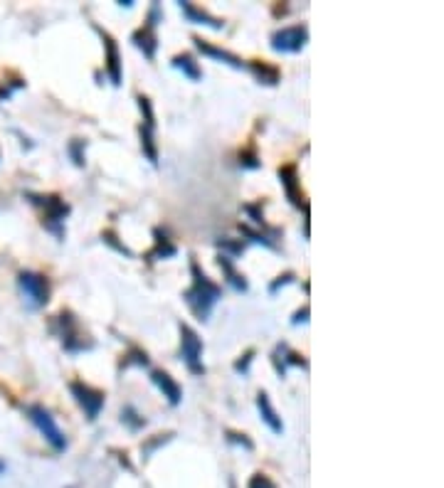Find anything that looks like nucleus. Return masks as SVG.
Instances as JSON below:
<instances>
[{"mask_svg": "<svg viewBox=\"0 0 444 488\" xmlns=\"http://www.w3.org/2000/svg\"><path fill=\"white\" fill-rule=\"evenodd\" d=\"M227 442L230 444H237V446H245V449L247 451H252L254 449V444H252V439L247 437V434H240V432H230V429H227Z\"/></svg>", "mask_w": 444, "mask_h": 488, "instance_id": "24", "label": "nucleus"}, {"mask_svg": "<svg viewBox=\"0 0 444 488\" xmlns=\"http://www.w3.org/2000/svg\"><path fill=\"white\" fill-rule=\"evenodd\" d=\"M230 488H237V486H235V481H232V478H230Z\"/></svg>", "mask_w": 444, "mask_h": 488, "instance_id": "34", "label": "nucleus"}, {"mask_svg": "<svg viewBox=\"0 0 444 488\" xmlns=\"http://www.w3.org/2000/svg\"><path fill=\"white\" fill-rule=\"evenodd\" d=\"M28 417L35 426H37V432L45 437V442L50 444L55 451H64L67 449V437L64 432L57 426L55 417L50 415V410H45L42 404H30L28 407Z\"/></svg>", "mask_w": 444, "mask_h": 488, "instance_id": "4", "label": "nucleus"}, {"mask_svg": "<svg viewBox=\"0 0 444 488\" xmlns=\"http://www.w3.org/2000/svg\"><path fill=\"white\" fill-rule=\"evenodd\" d=\"M3 471H6V464H3V461H0V473H3Z\"/></svg>", "mask_w": 444, "mask_h": 488, "instance_id": "33", "label": "nucleus"}, {"mask_svg": "<svg viewBox=\"0 0 444 488\" xmlns=\"http://www.w3.org/2000/svg\"><path fill=\"white\" fill-rule=\"evenodd\" d=\"M129 365H141V368H146L148 355L143 353V350H131V355L124 360V368H129Z\"/></svg>", "mask_w": 444, "mask_h": 488, "instance_id": "28", "label": "nucleus"}, {"mask_svg": "<svg viewBox=\"0 0 444 488\" xmlns=\"http://www.w3.org/2000/svg\"><path fill=\"white\" fill-rule=\"evenodd\" d=\"M240 165L242 168H259V165H262L257 153H254V148H249L247 153H240Z\"/></svg>", "mask_w": 444, "mask_h": 488, "instance_id": "26", "label": "nucleus"}, {"mask_svg": "<svg viewBox=\"0 0 444 488\" xmlns=\"http://www.w3.org/2000/svg\"><path fill=\"white\" fill-rule=\"evenodd\" d=\"M158 23H163V12H161V6H158V3H153L151 10H148L146 25L131 35V42H134V45L139 47L143 55H146V60H153V57H156V50H158L156 28H158Z\"/></svg>", "mask_w": 444, "mask_h": 488, "instance_id": "6", "label": "nucleus"}, {"mask_svg": "<svg viewBox=\"0 0 444 488\" xmlns=\"http://www.w3.org/2000/svg\"><path fill=\"white\" fill-rule=\"evenodd\" d=\"M289 281H294V274H292V271H287V274H284V276H279V279H276L274 284H272V287H269V293H276L281 287H287Z\"/></svg>", "mask_w": 444, "mask_h": 488, "instance_id": "30", "label": "nucleus"}, {"mask_svg": "<svg viewBox=\"0 0 444 488\" xmlns=\"http://www.w3.org/2000/svg\"><path fill=\"white\" fill-rule=\"evenodd\" d=\"M257 410H259V417H262V422H265L267 426H269L274 434H281L284 432V422H281V417L276 415V410L272 407V399L267 392H259L257 395Z\"/></svg>", "mask_w": 444, "mask_h": 488, "instance_id": "17", "label": "nucleus"}, {"mask_svg": "<svg viewBox=\"0 0 444 488\" xmlns=\"http://www.w3.org/2000/svg\"><path fill=\"white\" fill-rule=\"evenodd\" d=\"M25 197H30V202L33 205H39V208L45 210V215H42V225L47 227V230L52 232L55 237H60L62 240L64 235V217L69 215V205L64 200H60L57 195H33V192H28Z\"/></svg>", "mask_w": 444, "mask_h": 488, "instance_id": "3", "label": "nucleus"}, {"mask_svg": "<svg viewBox=\"0 0 444 488\" xmlns=\"http://www.w3.org/2000/svg\"><path fill=\"white\" fill-rule=\"evenodd\" d=\"M82 143H85V141H74L72 146H69V153H72V158H74L77 165H85V156L79 153V146H82Z\"/></svg>", "mask_w": 444, "mask_h": 488, "instance_id": "31", "label": "nucleus"}, {"mask_svg": "<svg viewBox=\"0 0 444 488\" xmlns=\"http://www.w3.org/2000/svg\"><path fill=\"white\" fill-rule=\"evenodd\" d=\"M252 360H254V350L249 348L247 353L242 355V358L235 363V372H240V375H247V372H249V365H252Z\"/></svg>", "mask_w": 444, "mask_h": 488, "instance_id": "25", "label": "nucleus"}, {"mask_svg": "<svg viewBox=\"0 0 444 488\" xmlns=\"http://www.w3.org/2000/svg\"><path fill=\"white\" fill-rule=\"evenodd\" d=\"M217 264H220V269H222V274L227 276V281H230V287L235 289V291H240V293L247 291V289H249L247 287V279H245V274H240V271L235 269V259L225 257V254H220Z\"/></svg>", "mask_w": 444, "mask_h": 488, "instance_id": "18", "label": "nucleus"}, {"mask_svg": "<svg viewBox=\"0 0 444 488\" xmlns=\"http://www.w3.org/2000/svg\"><path fill=\"white\" fill-rule=\"evenodd\" d=\"M217 247L220 249H225V257H230V259H235L237 254H242L245 252V242H232V240H220L217 242Z\"/></svg>", "mask_w": 444, "mask_h": 488, "instance_id": "23", "label": "nucleus"}, {"mask_svg": "<svg viewBox=\"0 0 444 488\" xmlns=\"http://www.w3.org/2000/svg\"><path fill=\"white\" fill-rule=\"evenodd\" d=\"M153 235H156V247L151 249V252L146 254L148 259H168V257H175V252H178V249H175V244L173 242L168 240V237L163 235V232L161 230H156L153 232Z\"/></svg>", "mask_w": 444, "mask_h": 488, "instance_id": "20", "label": "nucleus"}, {"mask_svg": "<svg viewBox=\"0 0 444 488\" xmlns=\"http://www.w3.org/2000/svg\"><path fill=\"white\" fill-rule=\"evenodd\" d=\"M69 392H72L74 402L85 410L87 419L94 422L99 417V412L104 410V402H107V395L102 390L91 388V385H85V382H69Z\"/></svg>", "mask_w": 444, "mask_h": 488, "instance_id": "9", "label": "nucleus"}, {"mask_svg": "<svg viewBox=\"0 0 444 488\" xmlns=\"http://www.w3.org/2000/svg\"><path fill=\"white\" fill-rule=\"evenodd\" d=\"M17 289L23 293V301L30 311L45 309L47 301H50V281H47V276L37 274V271H20Z\"/></svg>", "mask_w": 444, "mask_h": 488, "instance_id": "2", "label": "nucleus"}, {"mask_svg": "<svg viewBox=\"0 0 444 488\" xmlns=\"http://www.w3.org/2000/svg\"><path fill=\"white\" fill-rule=\"evenodd\" d=\"M170 64H173L178 72L186 74L190 82H200V79H203V69H200V64L195 62V57L193 55H175Z\"/></svg>", "mask_w": 444, "mask_h": 488, "instance_id": "19", "label": "nucleus"}, {"mask_svg": "<svg viewBox=\"0 0 444 488\" xmlns=\"http://www.w3.org/2000/svg\"><path fill=\"white\" fill-rule=\"evenodd\" d=\"M180 10H183V15L188 17V23L193 25H205V28H213V30H222L225 28V23L220 20V17L210 15L208 10H203V8L193 6V3H188V0H183V3H178Z\"/></svg>", "mask_w": 444, "mask_h": 488, "instance_id": "15", "label": "nucleus"}, {"mask_svg": "<svg viewBox=\"0 0 444 488\" xmlns=\"http://www.w3.org/2000/svg\"><path fill=\"white\" fill-rule=\"evenodd\" d=\"M102 240L107 242V244H112V247L116 249V252L126 254V257H134V252H131V249H126L124 244H121V242H116V235H114V232H104Z\"/></svg>", "mask_w": 444, "mask_h": 488, "instance_id": "29", "label": "nucleus"}, {"mask_svg": "<svg viewBox=\"0 0 444 488\" xmlns=\"http://www.w3.org/2000/svg\"><path fill=\"white\" fill-rule=\"evenodd\" d=\"M57 325H60V338H62L64 350H69V353H85V350H89L91 345H94V343L82 333L79 320L74 318L69 311H62V314L57 316Z\"/></svg>", "mask_w": 444, "mask_h": 488, "instance_id": "7", "label": "nucleus"}, {"mask_svg": "<svg viewBox=\"0 0 444 488\" xmlns=\"http://www.w3.org/2000/svg\"><path fill=\"white\" fill-rule=\"evenodd\" d=\"M279 180L284 190H287V197L292 200L294 208L304 210V215L309 213V202L304 200V195L299 192V173H296V165H284L279 168Z\"/></svg>", "mask_w": 444, "mask_h": 488, "instance_id": "12", "label": "nucleus"}, {"mask_svg": "<svg viewBox=\"0 0 444 488\" xmlns=\"http://www.w3.org/2000/svg\"><path fill=\"white\" fill-rule=\"evenodd\" d=\"M190 274H193V284H190V289L183 293V298H186L188 309L193 311V316L205 323V320L210 318V314H213V309L217 306V301L222 298V289L197 266V262H190Z\"/></svg>", "mask_w": 444, "mask_h": 488, "instance_id": "1", "label": "nucleus"}, {"mask_svg": "<svg viewBox=\"0 0 444 488\" xmlns=\"http://www.w3.org/2000/svg\"><path fill=\"white\" fill-rule=\"evenodd\" d=\"M247 69H252L254 77L259 79V84H269V87L279 84V69L272 67V64H267V62H252V64H247Z\"/></svg>", "mask_w": 444, "mask_h": 488, "instance_id": "21", "label": "nucleus"}, {"mask_svg": "<svg viewBox=\"0 0 444 488\" xmlns=\"http://www.w3.org/2000/svg\"><path fill=\"white\" fill-rule=\"evenodd\" d=\"M180 360L186 363V368L193 375H205V363H203V341L193 331L188 323H180Z\"/></svg>", "mask_w": 444, "mask_h": 488, "instance_id": "5", "label": "nucleus"}, {"mask_svg": "<svg viewBox=\"0 0 444 488\" xmlns=\"http://www.w3.org/2000/svg\"><path fill=\"white\" fill-rule=\"evenodd\" d=\"M247 488H276V486L269 476H265V473H254V476L249 478Z\"/></svg>", "mask_w": 444, "mask_h": 488, "instance_id": "27", "label": "nucleus"}, {"mask_svg": "<svg viewBox=\"0 0 444 488\" xmlns=\"http://www.w3.org/2000/svg\"><path fill=\"white\" fill-rule=\"evenodd\" d=\"M306 320H309V303H306L304 309H301L296 316H294V320H292V323H294V325H299V323H306Z\"/></svg>", "mask_w": 444, "mask_h": 488, "instance_id": "32", "label": "nucleus"}, {"mask_svg": "<svg viewBox=\"0 0 444 488\" xmlns=\"http://www.w3.org/2000/svg\"><path fill=\"white\" fill-rule=\"evenodd\" d=\"M121 422L129 426L131 432H139L141 426H146V419H143L134 407H124V412H121Z\"/></svg>", "mask_w": 444, "mask_h": 488, "instance_id": "22", "label": "nucleus"}, {"mask_svg": "<svg viewBox=\"0 0 444 488\" xmlns=\"http://www.w3.org/2000/svg\"><path fill=\"white\" fill-rule=\"evenodd\" d=\"M193 42H195V47L203 55H208V57H213V60H220L222 64H230V67H235V69H247V62L242 60V57H237V55H232V52H227V50H220V47H215V45H210L208 39H200V37H193Z\"/></svg>", "mask_w": 444, "mask_h": 488, "instance_id": "14", "label": "nucleus"}, {"mask_svg": "<svg viewBox=\"0 0 444 488\" xmlns=\"http://www.w3.org/2000/svg\"><path fill=\"white\" fill-rule=\"evenodd\" d=\"M309 42V28L306 25H292V28H281L272 35V50L281 55H296Z\"/></svg>", "mask_w": 444, "mask_h": 488, "instance_id": "8", "label": "nucleus"}, {"mask_svg": "<svg viewBox=\"0 0 444 488\" xmlns=\"http://www.w3.org/2000/svg\"><path fill=\"white\" fill-rule=\"evenodd\" d=\"M139 107L143 114V124H141V148H143V156L156 165L158 163V148H156V116H153L151 99L141 94L139 96Z\"/></svg>", "mask_w": 444, "mask_h": 488, "instance_id": "10", "label": "nucleus"}, {"mask_svg": "<svg viewBox=\"0 0 444 488\" xmlns=\"http://www.w3.org/2000/svg\"><path fill=\"white\" fill-rule=\"evenodd\" d=\"M96 33L102 35V42H104V50H107V74H109V79H112V84L114 87H118L121 84V55H118V45H116V39L112 37V35L107 33V30H102V28H96Z\"/></svg>", "mask_w": 444, "mask_h": 488, "instance_id": "11", "label": "nucleus"}, {"mask_svg": "<svg viewBox=\"0 0 444 488\" xmlns=\"http://www.w3.org/2000/svg\"><path fill=\"white\" fill-rule=\"evenodd\" d=\"M272 360H274V368L276 372H279L281 377L287 375V370L292 368V365H296V368H309V363H306L304 355L294 353L292 348H289L287 343H279L274 350V355H272Z\"/></svg>", "mask_w": 444, "mask_h": 488, "instance_id": "13", "label": "nucleus"}, {"mask_svg": "<svg viewBox=\"0 0 444 488\" xmlns=\"http://www.w3.org/2000/svg\"><path fill=\"white\" fill-rule=\"evenodd\" d=\"M151 380H153V385H156V388L163 392V397L168 399V404L178 407L180 399H183V390H180L178 382H175L173 377H170L168 372H163V370H153L151 372Z\"/></svg>", "mask_w": 444, "mask_h": 488, "instance_id": "16", "label": "nucleus"}]
</instances>
